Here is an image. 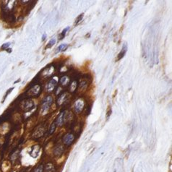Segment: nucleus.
<instances>
[{
  "label": "nucleus",
  "instance_id": "17",
  "mask_svg": "<svg viewBox=\"0 0 172 172\" xmlns=\"http://www.w3.org/2000/svg\"><path fill=\"white\" fill-rule=\"evenodd\" d=\"M56 40L55 39V38H52V39H51L50 41H49V42L48 43L47 46H46V48H47V49H49V48L52 47V46H53L56 43Z\"/></svg>",
  "mask_w": 172,
  "mask_h": 172
},
{
  "label": "nucleus",
  "instance_id": "9",
  "mask_svg": "<svg viewBox=\"0 0 172 172\" xmlns=\"http://www.w3.org/2000/svg\"><path fill=\"white\" fill-rule=\"evenodd\" d=\"M127 51V45L126 43H124L123 46H122V51L120 52V53L118 54V56H117V61L120 60L121 59H122V58L124 57V56L125 55V54H126Z\"/></svg>",
  "mask_w": 172,
  "mask_h": 172
},
{
  "label": "nucleus",
  "instance_id": "4",
  "mask_svg": "<svg viewBox=\"0 0 172 172\" xmlns=\"http://www.w3.org/2000/svg\"><path fill=\"white\" fill-rule=\"evenodd\" d=\"M41 93V87L38 85L33 86L28 91V94L31 96H37Z\"/></svg>",
  "mask_w": 172,
  "mask_h": 172
},
{
  "label": "nucleus",
  "instance_id": "23",
  "mask_svg": "<svg viewBox=\"0 0 172 172\" xmlns=\"http://www.w3.org/2000/svg\"><path fill=\"white\" fill-rule=\"evenodd\" d=\"M46 34L44 33L43 35V36H42V40H43V41H44V40L46 39Z\"/></svg>",
  "mask_w": 172,
  "mask_h": 172
},
{
  "label": "nucleus",
  "instance_id": "10",
  "mask_svg": "<svg viewBox=\"0 0 172 172\" xmlns=\"http://www.w3.org/2000/svg\"><path fill=\"white\" fill-rule=\"evenodd\" d=\"M43 132H44V130L42 127H38L37 128L36 130L33 133V136L34 137H40L43 134Z\"/></svg>",
  "mask_w": 172,
  "mask_h": 172
},
{
  "label": "nucleus",
  "instance_id": "14",
  "mask_svg": "<svg viewBox=\"0 0 172 172\" xmlns=\"http://www.w3.org/2000/svg\"><path fill=\"white\" fill-rule=\"evenodd\" d=\"M68 47V45L67 43H62V44L59 45V46L56 49V52H64Z\"/></svg>",
  "mask_w": 172,
  "mask_h": 172
},
{
  "label": "nucleus",
  "instance_id": "19",
  "mask_svg": "<svg viewBox=\"0 0 172 172\" xmlns=\"http://www.w3.org/2000/svg\"><path fill=\"white\" fill-rule=\"evenodd\" d=\"M56 123H55V122H54V123L52 124V125H51V127H50V130H49V134H52V133H53L54 132V130H55V129H56Z\"/></svg>",
  "mask_w": 172,
  "mask_h": 172
},
{
  "label": "nucleus",
  "instance_id": "22",
  "mask_svg": "<svg viewBox=\"0 0 172 172\" xmlns=\"http://www.w3.org/2000/svg\"><path fill=\"white\" fill-rule=\"evenodd\" d=\"M10 43H4V44L2 46H1V48H2V49H6V48H7V47H8V46H10Z\"/></svg>",
  "mask_w": 172,
  "mask_h": 172
},
{
  "label": "nucleus",
  "instance_id": "6",
  "mask_svg": "<svg viewBox=\"0 0 172 172\" xmlns=\"http://www.w3.org/2000/svg\"><path fill=\"white\" fill-rule=\"evenodd\" d=\"M66 115H67L66 111H62V113H60V114L59 115L58 118L56 119V122H55V123H56V125H59V126H62V125H63L65 122Z\"/></svg>",
  "mask_w": 172,
  "mask_h": 172
},
{
  "label": "nucleus",
  "instance_id": "13",
  "mask_svg": "<svg viewBox=\"0 0 172 172\" xmlns=\"http://www.w3.org/2000/svg\"><path fill=\"white\" fill-rule=\"evenodd\" d=\"M69 83H70V79H69V77L67 76H64V77H62L61 78L60 83L62 86H67L69 84Z\"/></svg>",
  "mask_w": 172,
  "mask_h": 172
},
{
  "label": "nucleus",
  "instance_id": "7",
  "mask_svg": "<svg viewBox=\"0 0 172 172\" xmlns=\"http://www.w3.org/2000/svg\"><path fill=\"white\" fill-rule=\"evenodd\" d=\"M56 84H57V82H56L55 80H50V81L48 83V84L46 85V91H48V92H52V91H53L54 90Z\"/></svg>",
  "mask_w": 172,
  "mask_h": 172
},
{
  "label": "nucleus",
  "instance_id": "11",
  "mask_svg": "<svg viewBox=\"0 0 172 172\" xmlns=\"http://www.w3.org/2000/svg\"><path fill=\"white\" fill-rule=\"evenodd\" d=\"M40 150V148L38 146H33V148H32V150H31V155L32 157H33V158H36L37 155H38V152H39Z\"/></svg>",
  "mask_w": 172,
  "mask_h": 172
},
{
  "label": "nucleus",
  "instance_id": "2",
  "mask_svg": "<svg viewBox=\"0 0 172 172\" xmlns=\"http://www.w3.org/2000/svg\"><path fill=\"white\" fill-rule=\"evenodd\" d=\"M84 107H85L84 101H83V99H81V98H79V99H77V101H75V106H74L75 111L77 114L80 113V112L83 110V109H84Z\"/></svg>",
  "mask_w": 172,
  "mask_h": 172
},
{
  "label": "nucleus",
  "instance_id": "3",
  "mask_svg": "<svg viewBox=\"0 0 172 172\" xmlns=\"http://www.w3.org/2000/svg\"><path fill=\"white\" fill-rule=\"evenodd\" d=\"M34 107L33 101H31L30 99L25 100L22 101V109H23L24 111H28L31 110Z\"/></svg>",
  "mask_w": 172,
  "mask_h": 172
},
{
  "label": "nucleus",
  "instance_id": "16",
  "mask_svg": "<svg viewBox=\"0 0 172 172\" xmlns=\"http://www.w3.org/2000/svg\"><path fill=\"white\" fill-rule=\"evenodd\" d=\"M69 29H70V27H67V28H65V29L62 31V32L61 33V34L59 35V38H60V40L63 39L64 37H65L66 35V33L67 32V31H69Z\"/></svg>",
  "mask_w": 172,
  "mask_h": 172
},
{
  "label": "nucleus",
  "instance_id": "20",
  "mask_svg": "<svg viewBox=\"0 0 172 172\" xmlns=\"http://www.w3.org/2000/svg\"><path fill=\"white\" fill-rule=\"evenodd\" d=\"M83 14H82V15H80V16H79L78 17H77V20H76V24H77L78 23V22H80V21H81L82 20V19H83Z\"/></svg>",
  "mask_w": 172,
  "mask_h": 172
},
{
  "label": "nucleus",
  "instance_id": "1",
  "mask_svg": "<svg viewBox=\"0 0 172 172\" xmlns=\"http://www.w3.org/2000/svg\"><path fill=\"white\" fill-rule=\"evenodd\" d=\"M52 103H53V98H52V96L48 95V96L45 97L43 98L42 103H41V113H42L43 114H45L49 111V108L52 106Z\"/></svg>",
  "mask_w": 172,
  "mask_h": 172
},
{
  "label": "nucleus",
  "instance_id": "8",
  "mask_svg": "<svg viewBox=\"0 0 172 172\" xmlns=\"http://www.w3.org/2000/svg\"><path fill=\"white\" fill-rule=\"evenodd\" d=\"M67 98H68V94H67V93H62V95L59 97V98H58V100H57L58 105L62 106V104H63L64 103L67 101Z\"/></svg>",
  "mask_w": 172,
  "mask_h": 172
},
{
  "label": "nucleus",
  "instance_id": "18",
  "mask_svg": "<svg viewBox=\"0 0 172 172\" xmlns=\"http://www.w3.org/2000/svg\"><path fill=\"white\" fill-rule=\"evenodd\" d=\"M62 152H63V148H62V146L57 147L54 150V153L56 154V155H59V154L62 153Z\"/></svg>",
  "mask_w": 172,
  "mask_h": 172
},
{
  "label": "nucleus",
  "instance_id": "5",
  "mask_svg": "<svg viewBox=\"0 0 172 172\" xmlns=\"http://www.w3.org/2000/svg\"><path fill=\"white\" fill-rule=\"evenodd\" d=\"M74 140H75L74 135H73L72 134H71V133H68V134H65V137H64L63 138L64 143H65V145H67V146H70V145H71L72 143V142L74 141Z\"/></svg>",
  "mask_w": 172,
  "mask_h": 172
},
{
  "label": "nucleus",
  "instance_id": "21",
  "mask_svg": "<svg viewBox=\"0 0 172 172\" xmlns=\"http://www.w3.org/2000/svg\"><path fill=\"white\" fill-rule=\"evenodd\" d=\"M42 168H43L42 166H39L36 169L35 172H42Z\"/></svg>",
  "mask_w": 172,
  "mask_h": 172
},
{
  "label": "nucleus",
  "instance_id": "12",
  "mask_svg": "<svg viewBox=\"0 0 172 172\" xmlns=\"http://www.w3.org/2000/svg\"><path fill=\"white\" fill-rule=\"evenodd\" d=\"M54 72V67H48V68H46V70H44V72H43V75H45L46 77H49V75H51Z\"/></svg>",
  "mask_w": 172,
  "mask_h": 172
},
{
  "label": "nucleus",
  "instance_id": "15",
  "mask_svg": "<svg viewBox=\"0 0 172 172\" xmlns=\"http://www.w3.org/2000/svg\"><path fill=\"white\" fill-rule=\"evenodd\" d=\"M77 81H73L72 83H71V85H70V90L72 91V92H74V91L76 90V88H77Z\"/></svg>",
  "mask_w": 172,
  "mask_h": 172
}]
</instances>
